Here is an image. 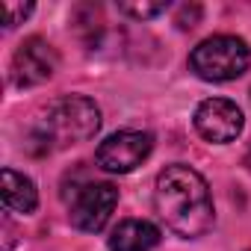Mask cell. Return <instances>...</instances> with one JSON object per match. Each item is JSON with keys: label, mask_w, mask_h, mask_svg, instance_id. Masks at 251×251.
I'll return each instance as SVG.
<instances>
[{"label": "cell", "mask_w": 251, "mask_h": 251, "mask_svg": "<svg viewBox=\"0 0 251 251\" xmlns=\"http://www.w3.org/2000/svg\"><path fill=\"white\" fill-rule=\"evenodd\" d=\"M154 210L166 222L169 230H175L183 239L204 236L213 227V198L207 180L189 169V166H166L157 175L154 186Z\"/></svg>", "instance_id": "obj_1"}, {"label": "cell", "mask_w": 251, "mask_h": 251, "mask_svg": "<svg viewBox=\"0 0 251 251\" xmlns=\"http://www.w3.org/2000/svg\"><path fill=\"white\" fill-rule=\"evenodd\" d=\"M98 127H100V109L95 106V100L83 95H68L48 106L36 130V139L45 145V151H53L89 142L98 133Z\"/></svg>", "instance_id": "obj_2"}, {"label": "cell", "mask_w": 251, "mask_h": 251, "mask_svg": "<svg viewBox=\"0 0 251 251\" xmlns=\"http://www.w3.org/2000/svg\"><path fill=\"white\" fill-rule=\"evenodd\" d=\"M251 50L236 36H210L189 53V68L207 83H227L248 71Z\"/></svg>", "instance_id": "obj_3"}, {"label": "cell", "mask_w": 251, "mask_h": 251, "mask_svg": "<svg viewBox=\"0 0 251 251\" xmlns=\"http://www.w3.org/2000/svg\"><path fill=\"white\" fill-rule=\"evenodd\" d=\"M65 198H68L71 225L86 233H98L109 222V216L118 204V189L112 183L86 180L80 186H71V195H65Z\"/></svg>", "instance_id": "obj_4"}, {"label": "cell", "mask_w": 251, "mask_h": 251, "mask_svg": "<svg viewBox=\"0 0 251 251\" xmlns=\"http://www.w3.org/2000/svg\"><path fill=\"white\" fill-rule=\"evenodd\" d=\"M151 148H154V136L151 133H142V130H118V133L106 136L98 145L95 160L109 175H127V172H133L136 166H142L148 160Z\"/></svg>", "instance_id": "obj_5"}, {"label": "cell", "mask_w": 251, "mask_h": 251, "mask_svg": "<svg viewBox=\"0 0 251 251\" xmlns=\"http://www.w3.org/2000/svg\"><path fill=\"white\" fill-rule=\"evenodd\" d=\"M56 65H59L56 50H53L45 39L33 36V39L21 42L18 50L12 53V83H15L18 89L42 86V83H48V80L53 77Z\"/></svg>", "instance_id": "obj_6"}, {"label": "cell", "mask_w": 251, "mask_h": 251, "mask_svg": "<svg viewBox=\"0 0 251 251\" xmlns=\"http://www.w3.org/2000/svg\"><path fill=\"white\" fill-rule=\"evenodd\" d=\"M245 127L242 109L227 98H207L195 109V130L207 142H233Z\"/></svg>", "instance_id": "obj_7"}, {"label": "cell", "mask_w": 251, "mask_h": 251, "mask_svg": "<svg viewBox=\"0 0 251 251\" xmlns=\"http://www.w3.org/2000/svg\"><path fill=\"white\" fill-rule=\"evenodd\" d=\"M160 245V227L145 219H127L109 233V251H154Z\"/></svg>", "instance_id": "obj_8"}, {"label": "cell", "mask_w": 251, "mask_h": 251, "mask_svg": "<svg viewBox=\"0 0 251 251\" xmlns=\"http://www.w3.org/2000/svg\"><path fill=\"white\" fill-rule=\"evenodd\" d=\"M3 204L12 213H24V216L33 213L36 204H39L36 183L27 175L15 172V169H3Z\"/></svg>", "instance_id": "obj_9"}, {"label": "cell", "mask_w": 251, "mask_h": 251, "mask_svg": "<svg viewBox=\"0 0 251 251\" xmlns=\"http://www.w3.org/2000/svg\"><path fill=\"white\" fill-rule=\"evenodd\" d=\"M118 9L121 12H127V15H133V18H142V21H148V18H157V15H163L166 9H169V0H157V3H133V0H124V3H118Z\"/></svg>", "instance_id": "obj_10"}, {"label": "cell", "mask_w": 251, "mask_h": 251, "mask_svg": "<svg viewBox=\"0 0 251 251\" xmlns=\"http://www.w3.org/2000/svg\"><path fill=\"white\" fill-rule=\"evenodd\" d=\"M0 12H3V27H15V24H21L30 12H33V3H3L0 6Z\"/></svg>", "instance_id": "obj_11"}, {"label": "cell", "mask_w": 251, "mask_h": 251, "mask_svg": "<svg viewBox=\"0 0 251 251\" xmlns=\"http://www.w3.org/2000/svg\"><path fill=\"white\" fill-rule=\"evenodd\" d=\"M198 21H201V6H195V3L192 6H183L180 15H177V27L180 30H192Z\"/></svg>", "instance_id": "obj_12"}]
</instances>
